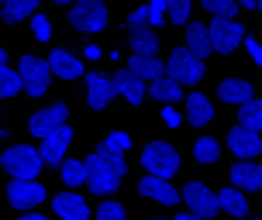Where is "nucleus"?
Instances as JSON below:
<instances>
[{
  "mask_svg": "<svg viewBox=\"0 0 262 220\" xmlns=\"http://www.w3.org/2000/svg\"><path fill=\"white\" fill-rule=\"evenodd\" d=\"M148 96H156V100H162V104H176V100L183 96V83L172 79L169 72H162L159 79L148 83Z\"/></svg>",
  "mask_w": 262,
  "mask_h": 220,
  "instance_id": "22",
  "label": "nucleus"
},
{
  "mask_svg": "<svg viewBox=\"0 0 262 220\" xmlns=\"http://www.w3.org/2000/svg\"><path fill=\"white\" fill-rule=\"evenodd\" d=\"M114 83H118V93L128 100L131 107H138V104H145V96H148V83H142L138 76H131L128 69H121L118 76H114Z\"/></svg>",
  "mask_w": 262,
  "mask_h": 220,
  "instance_id": "21",
  "label": "nucleus"
},
{
  "mask_svg": "<svg viewBox=\"0 0 262 220\" xmlns=\"http://www.w3.org/2000/svg\"><path fill=\"white\" fill-rule=\"evenodd\" d=\"M183 200H186V210L204 220L217 213V193H210V186H204V182H186Z\"/></svg>",
  "mask_w": 262,
  "mask_h": 220,
  "instance_id": "9",
  "label": "nucleus"
},
{
  "mask_svg": "<svg viewBox=\"0 0 262 220\" xmlns=\"http://www.w3.org/2000/svg\"><path fill=\"white\" fill-rule=\"evenodd\" d=\"M124 207L114 203V200H100V207H97V220H124Z\"/></svg>",
  "mask_w": 262,
  "mask_h": 220,
  "instance_id": "33",
  "label": "nucleus"
},
{
  "mask_svg": "<svg viewBox=\"0 0 262 220\" xmlns=\"http://www.w3.org/2000/svg\"><path fill=\"white\" fill-rule=\"evenodd\" d=\"M186 120L193 128H207L210 120H214V100L204 96V93H190L186 96Z\"/></svg>",
  "mask_w": 262,
  "mask_h": 220,
  "instance_id": "19",
  "label": "nucleus"
},
{
  "mask_svg": "<svg viewBox=\"0 0 262 220\" xmlns=\"http://www.w3.org/2000/svg\"><path fill=\"white\" fill-rule=\"evenodd\" d=\"M86 59H104V52H100L97 45H86Z\"/></svg>",
  "mask_w": 262,
  "mask_h": 220,
  "instance_id": "40",
  "label": "nucleus"
},
{
  "mask_svg": "<svg viewBox=\"0 0 262 220\" xmlns=\"http://www.w3.org/2000/svg\"><path fill=\"white\" fill-rule=\"evenodd\" d=\"M238 7H255V0H235Z\"/></svg>",
  "mask_w": 262,
  "mask_h": 220,
  "instance_id": "42",
  "label": "nucleus"
},
{
  "mask_svg": "<svg viewBox=\"0 0 262 220\" xmlns=\"http://www.w3.org/2000/svg\"><path fill=\"white\" fill-rule=\"evenodd\" d=\"M107 21H111V14H107L104 0H79L76 7H69V25L79 28V31H86V35L104 31Z\"/></svg>",
  "mask_w": 262,
  "mask_h": 220,
  "instance_id": "4",
  "label": "nucleus"
},
{
  "mask_svg": "<svg viewBox=\"0 0 262 220\" xmlns=\"http://www.w3.org/2000/svg\"><path fill=\"white\" fill-rule=\"evenodd\" d=\"M238 220H249V217H238Z\"/></svg>",
  "mask_w": 262,
  "mask_h": 220,
  "instance_id": "48",
  "label": "nucleus"
},
{
  "mask_svg": "<svg viewBox=\"0 0 262 220\" xmlns=\"http://www.w3.org/2000/svg\"><path fill=\"white\" fill-rule=\"evenodd\" d=\"M231 186H238L242 193L262 189V165H255V162H238V165H231Z\"/></svg>",
  "mask_w": 262,
  "mask_h": 220,
  "instance_id": "17",
  "label": "nucleus"
},
{
  "mask_svg": "<svg viewBox=\"0 0 262 220\" xmlns=\"http://www.w3.org/2000/svg\"><path fill=\"white\" fill-rule=\"evenodd\" d=\"M172 220H204V217H196V213H190V210H186V213H180V217H172Z\"/></svg>",
  "mask_w": 262,
  "mask_h": 220,
  "instance_id": "41",
  "label": "nucleus"
},
{
  "mask_svg": "<svg viewBox=\"0 0 262 220\" xmlns=\"http://www.w3.org/2000/svg\"><path fill=\"white\" fill-rule=\"evenodd\" d=\"M35 7H38V0H7V4H4V17L14 25V21L31 17V14H35Z\"/></svg>",
  "mask_w": 262,
  "mask_h": 220,
  "instance_id": "29",
  "label": "nucleus"
},
{
  "mask_svg": "<svg viewBox=\"0 0 262 220\" xmlns=\"http://www.w3.org/2000/svg\"><path fill=\"white\" fill-rule=\"evenodd\" d=\"M17 90H25L21 72H14V69H7V65H0V96H14Z\"/></svg>",
  "mask_w": 262,
  "mask_h": 220,
  "instance_id": "31",
  "label": "nucleus"
},
{
  "mask_svg": "<svg viewBox=\"0 0 262 220\" xmlns=\"http://www.w3.org/2000/svg\"><path fill=\"white\" fill-rule=\"evenodd\" d=\"M66 120H69V107L66 104H52L49 110H38V114L31 117V134L35 138H49L52 131H59V128H66Z\"/></svg>",
  "mask_w": 262,
  "mask_h": 220,
  "instance_id": "10",
  "label": "nucleus"
},
{
  "mask_svg": "<svg viewBox=\"0 0 262 220\" xmlns=\"http://www.w3.org/2000/svg\"><path fill=\"white\" fill-rule=\"evenodd\" d=\"M207 28H210V45H214V52H221V55H231L245 41V28L238 21H214Z\"/></svg>",
  "mask_w": 262,
  "mask_h": 220,
  "instance_id": "8",
  "label": "nucleus"
},
{
  "mask_svg": "<svg viewBox=\"0 0 262 220\" xmlns=\"http://www.w3.org/2000/svg\"><path fill=\"white\" fill-rule=\"evenodd\" d=\"M142 165L148 176L172 179L180 172V152L169 141H152V144H145V152H142Z\"/></svg>",
  "mask_w": 262,
  "mask_h": 220,
  "instance_id": "3",
  "label": "nucleus"
},
{
  "mask_svg": "<svg viewBox=\"0 0 262 220\" xmlns=\"http://www.w3.org/2000/svg\"><path fill=\"white\" fill-rule=\"evenodd\" d=\"M52 4H69V0H52Z\"/></svg>",
  "mask_w": 262,
  "mask_h": 220,
  "instance_id": "46",
  "label": "nucleus"
},
{
  "mask_svg": "<svg viewBox=\"0 0 262 220\" xmlns=\"http://www.w3.org/2000/svg\"><path fill=\"white\" fill-rule=\"evenodd\" d=\"M245 48H249V55H252V62L262 69V41H255V38H245Z\"/></svg>",
  "mask_w": 262,
  "mask_h": 220,
  "instance_id": "38",
  "label": "nucleus"
},
{
  "mask_svg": "<svg viewBox=\"0 0 262 220\" xmlns=\"http://www.w3.org/2000/svg\"><path fill=\"white\" fill-rule=\"evenodd\" d=\"M138 193L148 196V200H159V203H166V207H176L180 200H183V189H172L169 179H159V176H145L138 182Z\"/></svg>",
  "mask_w": 262,
  "mask_h": 220,
  "instance_id": "14",
  "label": "nucleus"
},
{
  "mask_svg": "<svg viewBox=\"0 0 262 220\" xmlns=\"http://www.w3.org/2000/svg\"><path fill=\"white\" fill-rule=\"evenodd\" d=\"M204 11H207L214 21H235L238 4L235 0H204Z\"/></svg>",
  "mask_w": 262,
  "mask_h": 220,
  "instance_id": "30",
  "label": "nucleus"
},
{
  "mask_svg": "<svg viewBox=\"0 0 262 220\" xmlns=\"http://www.w3.org/2000/svg\"><path fill=\"white\" fill-rule=\"evenodd\" d=\"M169 17V4L166 0H148V28H159Z\"/></svg>",
  "mask_w": 262,
  "mask_h": 220,
  "instance_id": "34",
  "label": "nucleus"
},
{
  "mask_svg": "<svg viewBox=\"0 0 262 220\" xmlns=\"http://www.w3.org/2000/svg\"><path fill=\"white\" fill-rule=\"evenodd\" d=\"M90 179V168H86V162H79V158H69V162H62V182L66 186H79V182Z\"/></svg>",
  "mask_w": 262,
  "mask_h": 220,
  "instance_id": "28",
  "label": "nucleus"
},
{
  "mask_svg": "<svg viewBox=\"0 0 262 220\" xmlns=\"http://www.w3.org/2000/svg\"><path fill=\"white\" fill-rule=\"evenodd\" d=\"M31 28H35V38H38V41H49V35H52V21H49L45 14H35Z\"/></svg>",
  "mask_w": 262,
  "mask_h": 220,
  "instance_id": "35",
  "label": "nucleus"
},
{
  "mask_svg": "<svg viewBox=\"0 0 262 220\" xmlns=\"http://www.w3.org/2000/svg\"><path fill=\"white\" fill-rule=\"evenodd\" d=\"M4 4H7V0H0V7H4Z\"/></svg>",
  "mask_w": 262,
  "mask_h": 220,
  "instance_id": "47",
  "label": "nucleus"
},
{
  "mask_svg": "<svg viewBox=\"0 0 262 220\" xmlns=\"http://www.w3.org/2000/svg\"><path fill=\"white\" fill-rule=\"evenodd\" d=\"M86 168H90V189L93 193H114L121 186V179H124V155L121 152H114V148H107V144H100V148H93L90 158H86Z\"/></svg>",
  "mask_w": 262,
  "mask_h": 220,
  "instance_id": "1",
  "label": "nucleus"
},
{
  "mask_svg": "<svg viewBox=\"0 0 262 220\" xmlns=\"http://www.w3.org/2000/svg\"><path fill=\"white\" fill-rule=\"evenodd\" d=\"M255 11H259V14H262V0H255Z\"/></svg>",
  "mask_w": 262,
  "mask_h": 220,
  "instance_id": "45",
  "label": "nucleus"
},
{
  "mask_svg": "<svg viewBox=\"0 0 262 220\" xmlns=\"http://www.w3.org/2000/svg\"><path fill=\"white\" fill-rule=\"evenodd\" d=\"M114 96H118L114 76H104V72H90V76H86V100H90L93 110H104Z\"/></svg>",
  "mask_w": 262,
  "mask_h": 220,
  "instance_id": "11",
  "label": "nucleus"
},
{
  "mask_svg": "<svg viewBox=\"0 0 262 220\" xmlns=\"http://www.w3.org/2000/svg\"><path fill=\"white\" fill-rule=\"evenodd\" d=\"M186 48L193 55H210L214 52V45H210V28L207 25H186Z\"/></svg>",
  "mask_w": 262,
  "mask_h": 220,
  "instance_id": "24",
  "label": "nucleus"
},
{
  "mask_svg": "<svg viewBox=\"0 0 262 220\" xmlns=\"http://www.w3.org/2000/svg\"><path fill=\"white\" fill-rule=\"evenodd\" d=\"M217 100H221V104H231V107H245L249 100H255V90H252L249 79L231 76V79H224L221 86H217Z\"/></svg>",
  "mask_w": 262,
  "mask_h": 220,
  "instance_id": "15",
  "label": "nucleus"
},
{
  "mask_svg": "<svg viewBox=\"0 0 262 220\" xmlns=\"http://www.w3.org/2000/svg\"><path fill=\"white\" fill-rule=\"evenodd\" d=\"M107 148H114V152H121V155H124V152H128L131 148V138L128 134H124V131H114V134H107Z\"/></svg>",
  "mask_w": 262,
  "mask_h": 220,
  "instance_id": "36",
  "label": "nucleus"
},
{
  "mask_svg": "<svg viewBox=\"0 0 262 220\" xmlns=\"http://www.w3.org/2000/svg\"><path fill=\"white\" fill-rule=\"evenodd\" d=\"M259 220H262V217H259Z\"/></svg>",
  "mask_w": 262,
  "mask_h": 220,
  "instance_id": "49",
  "label": "nucleus"
},
{
  "mask_svg": "<svg viewBox=\"0 0 262 220\" xmlns=\"http://www.w3.org/2000/svg\"><path fill=\"white\" fill-rule=\"evenodd\" d=\"M169 76L172 79H180V83H200L204 79V59L200 55H193L186 45H180L176 52L169 55Z\"/></svg>",
  "mask_w": 262,
  "mask_h": 220,
  "instance_id": "5",
  "label": "nucleus"
},
{
  "mask_svg": "<svg viewBox=\"0 0 262 220\" xmlns=\"http://www.w3.org/2000/svg\"><path fill=\"white\" fill-rule=\"evenodd\" d=\"M128 28L135 31V28H148V4H142V7H135V11L128 14Z\"/></svg>",
  "mask_w": 262,
  "mask_h": 220,
  "instance_id": "37",
  "label": "nucleus"
},
{
  "mask_svg": "<svg viewBox=\"0 0 262 220\" xmlns=\"http://www.w3.org/2000/svg\"><path fill=\"white\" fill-rule=\"evenodd\" d=\"M238 124L242 128H252V131H259L262 134V96H255V100H249L245 107H238Z\"/></svg>",
  "mask_w": 262,
  "mask_h": 220,
  "instance_id": "27",
  "label": "nucleus"
},
{
  "mask_svg": "<svg viewBox=\"0 0 262 220\" xmlns=\"http://www.w3.org/2000/svg\"><path fill=\"white\" fill-rule=\"evenodd\" d=\"M128 72H131V76H138L142 83H152V79H159L166 69H162V62H159L156 55H131Z\"/></svg>",
  "mask_w": 262,
  "mask_h": 220,
  "instance_id": "23",
  "label": "nucleus"
},
{
  "mask_svg": "<svg viewBox=\"0 0 262 220\" xmlns=\"http://www.w3.org/2000/svg\"><path fill=\"white\" fill-rule=\"evenodd\" d=\"M69 144H73V128H69V124H66V128H59V131H52L49 138H41V155H45V165H62Z\"/></svg>",
  "mask_w": 262,
  "mask_h": 220,
  "instance_id": "13",
  "label": "nucleus"
},
{
  "mask_svg": "<svg viewBox=\"0 0 262 220\" xmlns=\"http://www.w3.org/2000/svg\"><path fill=\"white\" fill-rule=\"evenodd\" d=\"M7 200H11L17 210H28V207H38L45 200V186L38 179H14L11 189H7Z\"/></svg>",
  "mask_w": 262,
  "mask_h": 220,
  "instance_id": "12",
  "label": "nucleus"
},
{
  "mask_svg": "<svg viewBox=\"0 0 262 220\" xmlns=\"http://www.w3.org/2000/svg\"><path fill=\"white\" fill-rule=\"evenodd\" d=\"M228 148L238 155V162H255L262 155V138H259V131L235 124V128L228 131Z\"/></svg>",
  "mask_w": 262,
  "mask_h": 220,
  "instance_id": "7",
  "label": "nucleus"
},
{
  "mask_svg": "<svg viewBox=\"0 0 262 220\" xmlns=\"http://www.w3.org/2000/svg\"><path fill=\"white\" fill-rule=\"evenodd\" d=\"M4 62H7V52H4V48H0V65H4Z\"/></svg>",
  "mask_w": 262,
  "mask_h": 220,
  "instance_id": "44",
  "label": "nucleus"
},
{
  "mask_svg": "<svg viewBox=\"0 0 262 220\" xmlns=\"http://www.w3.org/2000/svg\"><path fill=\"white\" fill-rule=\"evenodd\" d=\"M21 220H49V217H41V213H28V217H21Z\"/></svg>",
  "mask_w": 262,
  "mask_h": 220,
  "instance_id": "43",
  "label": "nucleus"
},
{
  "mask_svg": "<svg viewBox=\"0 0 262 220\" xmlns=\"http://www.w3.org/2000/svg\"><path fill=\"white\" fill-rule=\"evenodd\" d=\"M49 69H52V76L59 79H79L83 76V62H79L73 52H66V48H55L49 55Z\"/></svg>",
  "mask_w": 262,
  "mask_h": 220,
  "instance_id": "20",
  "label": "nucleus"
},
{
  "mask_svg": "<svg viewBox=\"0 0 262 220\" xmlns=\"http://www.w3.org/2000/svg\"><path fill=\"white\" fill-rule=\"evenodd\" d=\"M169 4V21L172 25H190V14H193V4L190 0H166Z\"/></svg>",
  "mask_w": 262,
  "mask_h": 220,
  "instance_id": "32",
  "label": "nucleus"
},
{
  "mask_svg": "<svg viewBox=\"0 0 262 220\" xmlns=\"http://www.w3.org/2000/svg\"><path fill=\"white\" fill-rule=\"evenodd\" d=\"M131 52L135 55H156L159 52V35L152 28H135L131 31Z\"/></svg>",
  "mask_w": 262,
  "mask_h": 220,
  "instance_id": "25",
  "label": "nucleus"
},
{
  "mask_svg": "<svg viewBox=\"0 0 262 220\" xmlns=\"http://www.w3.org/2000/svg\"><path fill=\"white\" fill-rule=\"evenodd\" d=\"M162 120H166L169 128H180V124H183V117H180V110H172V107H166V110H162Z\"/></svg>",
  "mask_w": 262,
  "mask_h": 220,
  "instance_id": "39",
  "label": "nucleus"
},
{
  "mask_svg": "<svg viewBox=\"0 0 262 220\" xmlns=\"http://www.w3.org/2000/svg\"><path fill=\"white\" fill-rule=\"evenodd\" d=\"M52 207L62 220H86L90 217V207H86V200L79 193H59L52 200Z\"/></svg>",
  "mask_w": 262,
  "mask_h": 220,
  "instance_id": "18",
  "label": "nucleus"
},
{
  "mask_svg": "<svg viewBox=\"0 0 262 220\" xmlns=\"http://www.w3.org/2000/svg\"><path fill=\"white\" fill-rule=\"evenodd\" d=\"M217 210L221 213H228V217H249V196L242 193L238 186H224V189H217Z\"/></svg>",
  "mask_w": 262,
  "mask_h": 220,
  "instance_id": "16",
  "label": "nucleus"
},
{
  "mask_svg": "<svg viewBox=\"0 0 262 220\" xmlns=\"http://www.w3.org/2000/svg\"><path fill=\"white\" fill-rule=\"evenodd\" d=\"M0 165L7 168L14 179H38V172L45 168V155L31 144H14L0 155Z\"/></svg>",
  "mask_w": 262,
  "mask_h": 220,
  "instance_id": "2",
  "label": "nucleus"
},
{
  "mask_svg": "<svg viewBox=\"0 0 262 220\" xmlns=\"http://www.w3.org/2000/svg\"><path fill=\"white\" fill-rule=\"evenodd\" d=\"M49 76H52V69H49V62H41L38 55H25L21 59V83H25L28 96H41L49 90Z\"/></svg>",
  "mask_w": 262,
  "mask_h": 220,
  "instance_id": "6",
  "label": "nucleus"
},
{
  "mask_svg": "<svg viewBox=\"0 0 262 220\" xmlns=\"http://www.w3.org/2000/svg\"><path fill=\"white\" fill-rule=\"evenodd\" d=\"M217 155H221V144H217V138H196L193 141V158L200 162V165H214L217 162Z\"/></svg>",
  "mask_w": 262,
  "mask_h": 220,
  "instance_id": "26",
  "label": "nucleus"
}]
</instances>
